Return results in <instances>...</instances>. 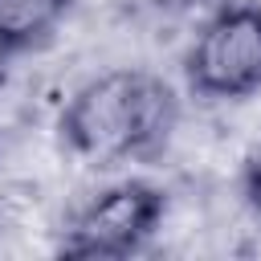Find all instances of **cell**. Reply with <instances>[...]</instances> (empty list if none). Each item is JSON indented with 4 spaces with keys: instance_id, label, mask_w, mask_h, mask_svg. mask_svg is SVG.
Wrapping results in <instances>:
<instances>
[{
    "instance_id": "obj_1",
    "label": "cell",
    "mask_w": 261,
    "mask_h": 261,
    "mask_svg": "<svg viewBox=\"0 0 261 261\" xmlns=\"http://www.w3.org/2000/svg\"><path fill=\"white\" fill-rule=\"evenodd\" d=\"M175 118L179 98L159 73L143 65H106L69 90L57 130L69 159L118 167L163 155Z\"/></svg>"
},
{
    "instance_id": "obj_3",
    "label": "cell",
    "mask_w": 261,
    "mask_h": 261,
    "mask_svg": "<svg viewBox=\"0 0 261 261\" xmlns=\"http://www.w3.org/2000/svg\"><path fill=\"white\" fill-rule=\"evenodd\" d=\"M163 192L143 179H114L90 192L61 224V249L73 257H126L155 241Z\"/></svg>"
},
{
    "instance_id": "obj_5",
    "label": "cell",
    "mask_w": 261,
    "mask_h": 261,
    "mask_svg": "<svg viewBox=\"0 0 261 261\" xmlns=\"http://www.w3.org/2000/svg\"><path fill=\"white\" fill-rule=\"evenodd\" d=\"M241 192H245V208L261 220V143L253 147V155L241 167Z\"/></svg>"
},
{
    "instance_id": "obj_4",
    "label": "cell",
    "mask_w": 261,
    "mask_h": 261,
    "mask_svg": "<svg viewBox=\"0 0 261 261\" xmlns=\"http://www.w3.org/2000/svg\"><path fill=\"white\" fill-rule=\"evenodd\" d=\"M73 0H0V33L12 49H33L57 37Z\"/></svg>"
},
{
    "instance_id": "obj_6",
    "label": "cell",
    "mask_w": 261,
    "mask_h": 261,
    "mask_svg": "<svg viewBox=\"0 0 261 261\" xmlns=\"http://www.w3.org/2000/svg\"><path fill=\"white\" fill-rule=\"evenodd\" d=\"M12 53H16V49H12V45H8V37L0 33V73H4V65H8V57H12Z\"/></svg>"
},
{
    "instance_id": "obj_2",
    "label": "cell",
    "mask_w": 261,
    "mask_h": 261,
    "mask_svg": "<svg viewBox=\"0 0 261 261\" xmlns=\"http://www.w3.org/2000/svg\"><path fill=\"white\" fill-rule=\"evenodd\" d=\"M188 86L208 102H228L261 90V0L212 8L188 49H184Z\"/></svg>"
}]
</instances>
